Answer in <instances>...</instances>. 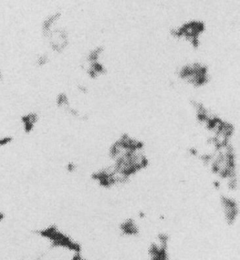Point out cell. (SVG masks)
<instances>
[{
  "instance_id": "1",
  "label": "cell",
  "mask_w": 240,
  "mask_h": 260,
  "mask_svg": "<svg viewBox=\"0 0 240 260\" xmlns=\"http://www.w3.org/2000/svg\"><path fill=\"white\" fill-rule=\"evenodd\" d=\"M35 234L48 242L52 249H61L72 254L83 251V247L79 242L60 230L56 224L38 229L35 231Z\"/></svg>"
},
{
  "instance_id": "2",
  "label": "cell",
  "mask_w": 240,
  "mask_h": 260,
  "mask_svg": "<svg viewBox=\"0 0 240 260\" xmlns=\"http://www.w3.org/2000/svg\"><path fill=\"white\" fill-rule=\"evenodd\" d=\"M147 260H172L169 253V238L161 234L152 242L147 250Z\"/></svg>"
},
{
  "instance_id": "3",
  "label": "cell",
  "mask_w": 240,
  "mask_h": 260,
  "mask_svg": "<svg viewBox=\"0 0 240 260\" xmlns=\"http://www.w3.org/2000/svg\"><path fill=\"white\" fill-rule=\"evenodd\" d=\"M47 38H50L51 50L55 53H61L68 47V34L65 29H53Z\"/></svg>"
},
{
  "instance_id": "4",
  "label": "cell",
  "mask_w": 240,
  "mask_h": 260,
  "mask_svg": "<svg viewBox=\"0 0 240 260\" xmlns=\"http://www.w3.org/2000/svg\"><path fill=\"white\" fill-rule=\"evenodd\" d=\"M221 207L223 208V214L228 223H234L239 212V207L237 202L233 198L229 196H223L221 198Z\"/></svg>"
},
{
  "instance_id": "5",
  "label": "cell",
  "mask_w": 240,
  "mask_h": 260,
  "mask_svg": "<svg viewBox=\"0 0 240 260\" xmlns=\"http://www.w3.org/2000/svg\"><path fill=\"white\" fill-rule=\"evenodd\" d=\"M61 17H62V13L59 11H56L47 16L42 23L41 31L43 36L46 38L48 37L49 35L53 30L54 25L56 23L59 22Z\"/></svg>"
},
{
  "instance_id": "6",
  "label": "cell",
  "mask_w": 240,
  "mask_h": 260,
  "mask_svg": "<svg viewBox=\"0 0 240 260\" xmlns=\"http://www.w3.org/2000/svg\"><path fill=\"white\" fill-rule=\"evenodd\" d=\"M39 119V114L35 112H29L21 116V122L25 134H30L33 132Z\"/></svg>"
},
{
  "instance_id": "7",
  "label": "cell",
  "mask_w": 240,
  "mask_h": 260,
  "mask_svg": "<svg viewBox=\"0 0 240 260\" xmlns=\"http://www.w3.org/2000/svg\"><path fill=\"white\" fill-rule=\"evenodd\" d=\"M119 229L122 235L126 237H134L140 233L138 223L132 219L125 220L123 222H122Z\"/></svg>"
},
{
  "instance_id": "8",
  "label": "cell",
  "mask_w": 240,
  "mask_h": 260,
  "mask_svg": "<svg viewBox=\"0 0 240 260\" xmlns=\"http://www.w3.org/2000/svg\"><path fill=\"white\" fill-rule=\"evenodd\" d=\"M55 102L56 107H59V108L67 110L70 107V102H69L68 94L64 92H60L57 94Z\"/></svg>"
},
{
  "instance_id": "9",
  "label": "cell",
  "mask_w": 240,
  "mask_h": 260,
  "mask_svg": "<svg viewBox=\"0 0 240 260\" xmlns=\"http://www.w3.org/2000/svg\"><path fill=\"white\" fill-rule=\"evenodd\" d=\"M49 61H50V57H49L48 54L45 53L39 54L36 58V66L39 67V68H43V67L46 66Z\"/></svg>"
},
{
  "instance_id": "10",
  "label": "cell",
  "mask_w": 240,
  "mask_h": 260,
  "mask_svg": "<svg viewBox=\"0 0 240 260\" xmlns=\"http://www.w3.org/2000/svg\"><path fill=\"white\" fill-rule=\"evenodd\" d=\"M14 138L12 136H5L0 137V148L8 146L14 142Z\"/></svg>"
},
{
  "instance_id": "11",
  "label": "cell",
  "mask_w": 240,
  "mask_h": 260,
  "mask_svg": "<svg viewBox=\"0 0 240 260\" xmlns=\"http://www.w3.org/2000/svg\"><path fill=\"white\" fill-rule=\"evenodd\" d=\"M78 170L77 165L74 161H68L65 165V171L68 174H74Z\"/></svg>"
},
{
  "instance_id": "12",
  "label": "cell",
  "mask_w": 240,
  "mask_h": 260,
  "mask_svg": "<svg viewBox=\"0 0 240 260\" xmlns=\"http://www.w3.org/2000/svg\"><path fill=\"white\" fill-rule=\"evenodd\" d=\"M70 260H88L85 256H83L82 252H78V253L72 254V257Z\"/></svg>"
},
{
  "instance_id": "13",
  "label": "cell",
  "mask_w": 240,
  "mask_h": 260,
  "mask_svg": "<svg viewBox=\"0 0 240 260\" xmlns=\"http://www.w3.org/2000/svg\"><path fill=\"white\" fill-rule=\"evenodd\" d=\"M67 112H68L69 114L71 116H72L73 117L78 118L80 117V113L75 108H72V107H69V108L67 109Z\"/></svg>"
},
{
  "instance_id": "14",
  "label": "cell",
  "mask_w": 240,
  "mask_h": 260,
  "mask_svg": "<svg viewBox=\"0 0 240 260\" xmlns=\"http://www.w3.org/2000/svg\"><path fill=\"white\" fill-rule=\"evenodd\" d=\"M77 89L78 90L81 92V93L85 94L87 92V89L86 87L85 86V85H78Z\"/></svg>"
},
{
  "instance_id": "15",
  "label": "cell",
  "mask_w": 240,
  "mask_h": 260,
  "mask_svg": "<svg viewBox=\"0 0 240 260\" xmlns=\"http://www.w3.org/2000/svg\"><path fill=\"white\" fill-rule=\"evenodd\" d=\"M6 219V214L3 211H0V223L3 222Z\"/></svg>"
},
{
  "instance_id": "16",
  "label": "cell",
  "mask_w": 240,
  "mask_h": 260,
  "mask_svg": "<svg viewBox=\"0 0 240 260\" xmlns=\"http://www.w3.org/2000/svg\"><path fill=\"white\" fill-rule=\"evenodd\" d=\"M5 76L3 71L0 70V83L5 81Z\"/></svg>"
}]
</instances>
